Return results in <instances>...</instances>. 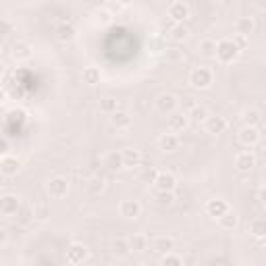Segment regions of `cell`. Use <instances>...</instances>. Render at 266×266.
<instances>
[{
    "label": "cell",
    "instance_id": "cell-17",
    "mask_svg": "<svg viewBox=\"0 0 266 266\" xmlns=\"http://www.w3.org/2000/svg\"><path fill=\"white\" fill-rule=\"evenodd\" d=\"M179 146H181V140H179V136L177 133H162V136L158 138V148L162 150V152H175V150H179Z\"/></svg>",
    "mask_w": 266,
    "mask_h": 266
},
{
    "label": "cell",
    "instance_id": "cell-15",
    "mask_svg": "<svg viewBox=\"0 0 266 266\" xmlns=\"http://www.w3.org/2000/svg\"><path fill=\"white\" fill-rule=\"evenodd\" d=\"M110 117V125L115 127L117 131H125V129H129L131 127V123H133V119H131V115L127 110H117V112H112V115H108Z\"/></svg>",
    "mask_w": 266,
    "mask_h": 266
},
{
    "label": "cell",
    "instance_id": "cell-11",
    "mask_svg": "<svg viewBox=\"0 0 266 266\" xmlns=\"http://www.w3.org/2000/svg\"><path fill=\"white\" fill-rule=\"evenodd\" d=\"M119 212L127 220H136L142 214V204L138 200H123L121 206H119Z\"/></svg>",
    "mask_w": 266,
    "mask_h": 266
},
{
    "label": "cell",
    "instance_id": "cell-45",
    "mask_svg": "<svg viewBox=\"0 0 266 266\" xmlns=\"http://www.w3.org/2000/svg\"><path fill=\"white\" fill-rule=\"evenodd\" d=\"M256 7H258L260 11H266V0H256Z\"/></svg>",
    "mask_w": 266,
    "mask_h": 266
},
{
    "label": "cell",
    "instance_id": "cell-47",
    "mask_svg": "<svg viewBox=\"0 0 266 266\" xmlns=\"http://www.w3.org/2000/svg\"><path fill=\"white\" fill-rule=\"evenodd\" d=\"M7 150H9V142L5 140V142H3V154H7Z\"/></svg>",
    "mask_w": 266,
    "mask_h": 266
},
{
    "label": "cell",
    "instance_id": "cell-20",
    "mask_svg": "<svg viewBox=\"0 0 266 266\" xmlns=\"http://www.w3.org/2000/svg\"><path fill=\"white\" fill-rule=\"evenodd\" d=\"M110 252L115 254V256H119V258H127V256L131 254V243H129V239H125V237L112 239V243H110Z\"/></svg>",
    "mask_w": 266,
    "mask_h": 266
},
{
    "label": "cell",
    "instance_id": "cell-46",
    "mask_svg": "<svg viewBox=\"0 0 266 266\" xmlns=\"http://www.w3.org/2000/svg\"><path fill=\"white\" fill-rule=\"evenodd\" d=\"M117 5L119 7H129V5H133V0H117Z\"/></svg>",
    "mask_w": 266,
    "mask_h": 266
},
{
    "label": "cell",
    "instance_id": "cell-43",
    "mask_svg": "<svg viewBox=\"0 0 266 266\" xmlns=\"http://www.w3.org/2000/svg\"><path fill=\"white\" fill-rule=\"evenodd\" d=\"M3 27H5V29H3V33H5V37H7V35L11 33V29H13V25H11L9 19H5V21H3Z\"/></svg>",
    "mask_w": 266,
    "mask_h": 266
},
{
    "label": "cell",
    "instance_id": "cell-22",
    "mask_svg": "<svg viewBox=\"0 0 266 266\" xmlns=\"http://www.w3.org/2000/svg\"><path fill=\"white\" fill-rule=\"evenodd\" d=\"M235 31L250 37V33L256 31V21H254L252 17H239L237 21H235Z\"/></svg>",
    "mask_w": 266,
    "mask_h": 266
},
{
    "label": "cell",
    "instance_id": "cell-4",
    "mask_svg": "<svg viewBox=\"0 0 266 266\" xmlns=\"http://www.w3.org/2000/svg\"><path fill=\"white\" fill-rule=\"evenodd\" d=\"M67 262L69 264H83L90 256V250L85 248L83 243H77V241H73L69 243V248H67Z\"/></svg>",
    "mask_w": 266,
    "mask_h": 266
},
{
    "label": "cell",
    "instance_id": "cell-42",
    "mask_svg": "<svg viewBox=\"0 0 266 266\" xmlns=\"http://www.w3.org/2000/svg\"><path fill=\"white\" fill-rule=\"evenodd\" d=\"M233 42L237 44V48H239V50H245V48H248V35H243V33H235V35H233Z\"/></svg>",
    "mask_w": 266,
    "mask_h": 266
},
{
    "label": "cell",
    "instance_id": "cell-31",
    "mask_svg": "<svg viewBox=\"0 0 266 266\" xmlns=\"http://www.w3.org/2000/svg\"><path fill=\"white\" fill-rule=\"evenodd\" d=\"M156 177H158V170L152 166V164H148V166H144L140 173H138V179L142 181V183H146V185H154V181H156Z\"/></svg>",
    "mask_w": 266,
    "mask_h": 266
},
{
    "label": "cell",
    "instance_id": "cell-16",
    "mask_svg": "<svg viewBox=\"0 0 266 266\" xmlns=\"http://www.w3.org/2000/svg\"><path fill=\"white\" fill-rule=\"evenodd\" d=\"M168 17L173 23H183L189 19V7L185 3H173L168 7Z\"/></svg>",
    "mask_w": 266,
    "mask_h": 266
},
{
    "label": "cell",
    "instance_id": "cell-19",
    "mask_svg": "<svg viewBox=\"0 0 266 266\" xmlns=\"http://www.w3.org/2000/svg\"><path fill=\"white\" fill-rule=\"evenodd\" d=\"M152 250H154L156 254H166V252H173L175 250V239L173 237H166V235H160L154 239V243H152Z\"/></svg>",
    "mask_w": 266,
    "mask_h": 266
},
{
    "label": "cell",
    "instance_id": "cell-33",
    "mask_svg": "<svg viewBox=\"0 0 266 266\" xmlns=\"http://www.w3.org/2000/svg\"><path fill=\"white\" fill-rule=\"evenodd\" d=\"M104 164H106L108 168H112V170L123 168V166H125V164H123V154H121V152H108L106 158H104Z\"/></svg>",
    "mask_w": 266,
    "mask_h": 266
},
{
    "label": "cell",
    "instance_id": "cell-25",
    "mask_svg": "<svg viewBox=\"0 0 266 266\" xmlns=\"http://www.w3.org/2000/svg\"><path fill=\"white\" fill-rule=\"evenodd\" d=\"M218 225H220V229H223V231H233L235 227L239 225V216H237L233 210H227V212L218 218Z\"/></svg>",
    "mask_w": 266,
    "mask_h": 266
},
{
    "label": "cell",
    "instance_id": "cell-1",
    "mask_svg": "<svg viewBox=\"0 0 266 266\" xmlns=\"http://www.w3.org/2000/svg\"><path fill=\"white\" fill-rule=\"evenodd\" d=\"M214 81V73L210 67H196L189 73V85L196 90H208Z\"/></svg>",
    "mask_w": 266,
    "mask_h": 266
},
{
    "label": "cell",
    "instance_id": "cell-3",
    "mask_svg": "<svg viewBox=\"0 0 266 266\" xmlns=\"http://www.w3.org/2000/svg\"><path fill=\"white\" fill-rule=\"evenodd\" d=\"M46 189H48V194L52 198H65L69 194V179L61 177V175L50 177L48 183H46Z\"/></svg>",
    "mask_w": 266,
    "mask_h": 266
},
{
    "label": "cell",
    "instance_id": "cell-7",
    "mask_svg": "<svg viewBox=\"0 0 266 266\" xmlns=\"http://www.w3.org/2000/svg\"><path fill=\"white\" fill-rule=\"evenodd\" d=\"M237 140H239V144L245 146V148H254V146H258V142H260V131H258V127H254V125H243V129L237 133Z\"/></svg>",
    "mask_w": 266,
    "mask_h": 266
},
{
    "label": "cell",
    "instance_id": "cell-36",
    "mask_svg": "<svg viewBox=\"0 0 266 266\" xmlns=\"http://www.w3.org/2000/svg\"><path fill=\"white\" fill-rule=\"evenodd\" d=\"M170 37H173L175 42H183L189 37V29L183 23H175L173 27H170Z\"/></svg>",
    "mask_w": 266,
    "mask_h": 266
},
{
    "label": "cell",
    "instance_id": "cell-9",
    "mask_svg": "<svg viewBox=\"0 0 266 266\" xmlns=\"http://www.w3.org/2000/svg\"><path fill=\"white\" fill-rule=\"evenodd\" d=\"M227 127H229V123L220 115H212L204 121V129H206V133H210V136H220V133L227 131Z\"/></svg>",
    "mask_w": 266,
    "mask_h": 266
},
{
    "label": "cell",
    "instance_id": "cell-40",
    "mask_svg": "<svg viewBox=\"0 0 266 266\" xmlns=\"http://www.w3.org/2000/svg\"><path fill=\"white\" fill-rule=\"evenodd\" d=\"M179 106H181V110H183V112H189L192 108H196V106H198V100H196L194 96H183V98L179 100Z\"/></svg>",
    "mask_w": 266,
    "mask_h": 266
},
{
    "label": "cell",
    "instance_id": "cell-24",
    "mask_svg": "<svg viewBox=\"0 0 266 266\" xmlns=\"http://www.w3.org/2000/svg\"><path fill=\"white\" fill-rule=\"evenodd\" d=\"M104 189H106V181L102 177H92V179L85 181V192L90 196H100Z\"/></svg>",
    "mask_w": 266,
    "mask_h": 266
},
{
    "label": "cell",
    "instance_id": "cell-18",
    "mask_svg": "<svg viewBox=\"0 0 266 266\" xmlns=\"http://www.w3.org/2000/svg\"><path fill=\"white\" fill-rule=\"evenodd\" d=\"M121 154H123V164L127 168H136L142 164V152L138 148H125Z\"/></svg>",
    "mask_w": 266,
    "mask_h": 266
},
{
    "label": "cell",
    "instance_id": "cell-2",
    "mask_svg": "<svg viewBox=\"0 0 266 266\" xmlns=\"http://www.w3.org/2000/svg\"><path fill=\"white\" fill-rule=\"evenodd\" d=\"M239 48H237V44L231 40V37H223V40H218L216 42V59L220 61V63H225V65H229V63H233L237 56H239Z\"/></svg>",
    "mask_w": 266,
    "mask_h": 266
},
{
    "label": "cell",
    "instance_id": "cell-38",
    "mask_svg": "<svg viewBox=\"0 0 266 266\" xmlns=\"http://www.w3.org/2000/svg\"><path fill=\"white\" fill-rule=\"evenodd\" d=\"M100 110L106 112V115H112V112L119 110V102L115 98H102L100 100Z\"/></svg>",
    "mask_w": 266,
    "mask_h": 266
},
{
    "label": "cell",
    "instance_id": "cell-44",
    "mask_svg": "<svg viewBox=\"0 0 266 266\" xmlns=\"http://www.w3.org/2000/svg\"><path fill=\"white\" fill-rule=\"evenodd\" d=\"M258 198H260V200H262V204L266 206V185H262V187H260V192H258Z\"/></svg>",
    "mask_w": 266,
    "mask_h": 266
},
{
    "label": "cell",
    "instance_id": "cell-34",
    "mask_svg": "<svg viewBox=\"0 0 266 266\" xmlns=\"http://www.w3.org/2000/svg\"><path fill=\"white\" fill-rule=\"evenodd\" d=\"M33 214H35V220L37 223H46L50 218V206L40 202V204H35L33 206Z\"/></svg>",
    "mask_w": 266,
    "mask_h": 266
},
{
    "label": "cell",
    "instance_id": "cell-12",
    "mask_svg": "<svg viewBox=\"0 0 266 266\" xmlns=\"http://www.w3.org/2000/svg\"><path fill=\"white\" fill-rule=\"evenodd\" d=\"M227 210H229V204H227V200L223 198H212L206 202V214L210 218H220Z\"/></svg>",
    "mask_w": 266,
    "mask_h": 266
},
{
    "label": "cell",
    "instance_id": "cell-13",
    "mask_svg": "<svg viewBox=\"0 0 266 266\" xmlns=\"http://www.w3.org/2000/svg\"><path fill=\"white\" fill-rule=\"evenodd\" d=\"M168 131H173V133H181V131H185L187 129V125H189V117L185 115V112L181 110V112H170L168 115Z\"/></svg>",
    "mask_w": 266,
    "mask_h": 266
},
{
    "label": "cell",
    "instance_id": "cell-32",
    "mask_svg": "<svg viewBox=\"0 0 266 266\" xmlns=\"http://www.w3.org/2000/svg\"><path fill=\"white\" fill-rule=\"evenodd\" d=\"M241 121H243V125H254L256 127L262 121V115H260L258 108H245L241 112Z\"/></svg>",
    "mask_w": 266,
    "mask_h": 266
},
{
    "label": "cell",
    "instance_id": "cell-23",
    "mask_svg": "<svg viewBox=\"0 0 266 266\" xmlns=\"http://www.w3.org/2000/svg\"><path fill=\"white\" fill-rule=\"evenodd\" d=\"M129 243H131V252H136V254H144L148 250V245H150V241L144 233H133L129 237Z\"/></svg>",
    "mask_w": 266,
    "mask_h": 266
},
{
    "label": "cell",
    "instance_id": "cell-8",
    "mask_svg": "<svg viewBox=\"0 0 266 266\" xmlns=\"http://www.w3.org/2000/svg\"><path fill=\"white\" fill-rule=\"evenodd\" d=\"M177 187V177L170 170H158V177L154 181V189L158 192H175Z\"/></svg>",
    "mask_w": 266,
    "mask_h": 266
},
{
    "label": "cell",
    "instance_id": "cell-39",
    "mask_svg": "<svg viewBox=\"0 0 266 266\" xmlns=\"http://www.w3.org/2000/svg\"><path fill=\"white\" fill-rule=\"evenodd\" d=\"M156 202L164 204V206H170L175 202V192H158L156 189Z\"/></svg>",
    "mask_w": 266,
    "mask_h": 266
},
{
    "label": "cell",
    "instance_id": "cell-14",
    "mask_svg": "<svg viewBox=\"0 0 266 266\" xmlns=\"http://www.w3.org/2000/svg\"><path fill=\"white\" fill-rule=\"evenodd\" d=\"M256 166V156L252 152H239L235 156V168L237 173H250V170Z\"/></svg>",
    "mask_w": 266,
    "mask_h": 266
},
{
    "label": "cell",
    "instance_id": "cell-29",
    "mask_svg": "<svg viewBox=\"0 0 266 266\" xmlns=\"http://www.w3.org/2000/svg\"><path fill=\"white\" fill-rule=\"evenodd\" d=\"M13 59L15 61H27L29 56H31V48H29V44L27 42H17L15 46H13Z\"/></svg>",
    "mask_w": 266,
    "mask_h": 266
},
{
    "label": "cell",
    "instance_id": "cell-10",
    "mask_svg": "<svg viewBox=\"0 0 266 266\" xmlns=\"http://www.w3.org/2000/svg\"><path fill=\"white\" fill-rule=\"evenodd\" d=\"M19 170H21V160L11 154H3V158H0V173L5 177H13Z\"/></svg>",
    "mask_w": 266,
    "mask_h": 266
},
{
    "label": "cell",
    "instance_id": "cell-41",
    "mask_svg": "<svg viewBox=\"0 0 266 266\" xmlns=\"http://www.w3.org/2000/svg\"><path fill=\"white\" fill-rule=\"evenodd\" d=\"M94 17H96V21H98V23H102V25L110 23V13H108V11H104V9H98L96 13H94Z\"/></svg>",
    "mask_w": 266,
    "mask_h": 266
},
{
    "label": "cell",
    "instance_id": "cell-27",
    "mask_svg": "<svg viewBox=\"0 0 266 266\" xmlns=\"http://www.w3.org/2000/svg\"><path fill=\"white\" fill-rule=\"evenodd\" d=\"M73 37H75V27L71 23H61L59 27H56V40L59 42L67 44V42L73 40Z\"/></svg>",
    "mask_w": 266,
    "mask_h": 266
},
{
    "label": "cell",
    "instance_id": "cell-28",
    "mask_svg": "<svg viewBox=\"0 0 266 266\" xmlns=\"http://www.w3.org/2000/svg\"><path fill=\"white\" fill-rule=\"evenodd\" d=\"M200 54L204 59H216V42L212 37H204L200 42Z\"/></svg>",
    "mask_w": 266,
    "mask_h": 266
},
{
    "label": "cell",
    "instance_id": "cell-5",
    "mask_svg": "<svg viewBox=\"0 0 266 266\" xmlns=\"http://www.w3.org/2000/svg\"><path fill=\"white\" fill-rule=\"evenodd\" d=\"M21 198H19L17 194H5L3 198H0V212H3L5 216H15L19 212V208H21Z\"/></svg>",
    "mask_w": 266,
    "mask_h": 266
},
{
    "label": "cell",
    "instance_id": "cell-21",
    "mask_svg": "<svg viewBox=\"0 0 266 266\" xmlns=\"http://www.w3.org/2000/svg\"><path fill=\"white\" fill-rule=\"evenodd\" d=\"M15 218H17V223H19V225H23V227L31 225V223L35 220L33 206H29V204H21V208H19V212L15 214Z\"/></svg>",
    "mask_w": 266,
    "mask_h": 266
},
{
    "label": "cell",
    "instance_id": "cell-30",
    "mask_svg": "<svg viewBox=\"0 0 266 266\" xmlns=\"http://www.w3.org/2000/svg\"><path fill=\"white\" fill-rule=\"evenodd\" d=\"M250 233L254 239H266V218H254L250 225Z\"/></svg>",
    "mask_w": 266,
    "mask_h": 266
},
{
    "label": "cell",
    "instance_id": "cell-26",
    "mask_svg": "<svg viewBox=\"0 0 266 266\" xmlns=\"http://www.w3.org/2000/svg\"><path fill=\"white\" fill-rule=\"evenodd\" d=\"M102 81V71L98 67H85L83 69V83L87 85H98Z\"/></svg>",
    "mask_w": 266,
    "mask_h": 266
},
{
    "label": "cell",
    "instance_id": "cell-37",
    "mask_svg": "<svg viewBox=\"0 0 266 266\" xmlns=\"http://www.w3.org/2000/svg\"><path fill=\"white\" fill-rule=\"evenodd\" d=\"M160 264H162V266H181V264H183V258H181L179 254H175V252H166V254L160 256Z\"/></svg>",
    "mask_w": 266,
    "mask_h": 266
},
{
    "label": "cell",
    "instance_id": "cell-6",
    "mask_svg": "<svg viewBox=\"0 0 266 266\" xmlns=\"http://www.w3.org/2000/svg\"><path fill=\"white\" fill-rule=\"evenodd\" d=\"M156 110L162 112V115H170V112H175L177 106H179V100L173 96V94H168V92H162L156 96Z\"/></svg>",
    "mask_w": 266,
    "mask_h": 266
},
{
    "label": "cell",
    "instance_id": "cell-35",
    "mask_svg": "<svg viewBox=\"0 0 266 266\" xmlns=\"http://www.w3.org/2000/svg\"><path fill=\"white\" fill-rule=\"evenodd\" d=\"M187 117H189V121H194V123H204L210 115H208V110H206L204 106L198 104L196 108H192V110L187 112Z\"/></svg>",
    "mask_w": 266,
    "mask_h": 266
}]
</instances>
